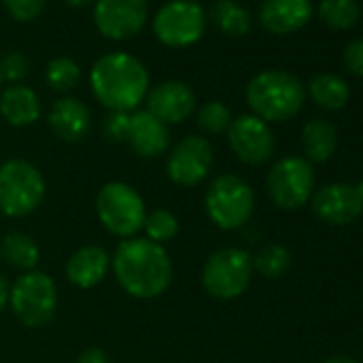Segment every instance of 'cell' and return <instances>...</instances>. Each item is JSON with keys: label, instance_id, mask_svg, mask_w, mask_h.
Returning <instances> with one entry per match:
<instances>
[{"label": "cell", "instance_id": "obj_14", "mask_svg": "<svg viewBox=\"0 0 363 363\" xmlns=\"http://www.w3.org/2000/svg\"><path fill=\"white\" fill-rule=\"evenodd\" d=\"M147 109L154 118H158L162 124H182L195 113L197 99L191 86L184 82H162L156 88H152L145 96Z\"/></svg>", "mask_w": 363, "mask_h": 363}, {"label": "cell", "instance_id": "obj_8", "mask_svg": "<svg viewBox=\"0 0 363 363\" xmlns=\"http://www.w3.org/2000/svg\"><path fill=\"white\" fill-rule=\"evenodd\" d=\"M252 257L242 248H220L203 263L201 284L208 295L229 301L246 293L252 280Z\"/></svg>", "mask_w": 363, "mask_h": 363}, {"label": "cell", "instance_id": "obj_18", "mask_svg": "<svg viewBox=\"0 0 363 363\" xmlns=\"http://www.w3.org/2000/svg\"><path fill=\"white\" fill-rule=\"evenodd\" d=\"M109 265H111V257L107 255L105 248L84 246L69 257L65 265V274L67 280L77 289H92L105 280Z\"/></svg>", "mask_w": 363, "mask_h": 363}, {"label": "cell", "instance_id": "obj_34", "mask_svg": "<svg viewBox=\"0 0 363 363\" xmlns=\"http://www.w3.org/2000/svg\"><path fill=\"white\" fill-rule=\"evenodd\" d=\"M77 363H109V357L105 350L101 348H86L79 357H77Z\"/></svg>", "mask_w": 363, "mask_h": 363}, {"label": "cell", "instance_id": "obj_19", "mask_svg": "<svg viewBox=\"0 0 363 363\" xmlns=\"http://www.w3.org/2000/svg\"><path fill=\"white\" fill-rule=\"evenodd\" d=\"M48 122H50V128L54 130V135L58 139L75 143V141H82L88 135L92 118H90L88 107L82 101L65 96V99H58L52 105Z\"/></svg>", "mask_w": 363, "mask_h": 363}, {"label": "cell", "instance_id": "obj_21", "mask_svg": "<svg viewBox=\"0 0 363 363\" xmlns=\"http://www.w3.org/2000/svg\"><path fill=\"white\" fill-rule=\"evenodd\" d=\"M337 145V130L329 120L316 118L310 120L301 130V147L306 160L310 162H327Z\"/></svg>", "mask_w": 363, "mask_h": 363}, {"label": "cell", "instance_id": "obj_25", "mask_svg": "<svg viewBox=\"0 0 363 363\" xmlns=\"http://www.w3.org/2000/svg\"><path fill=\"white\" fill-rule=\"evenodd\" d=\"M318 18L333 30H348L359 20L357 0H320Z\"/></svg>", "mask_w": 363, "mask_h": 363}, {"label": "cell", "instance_id": "obj_38", "mask_svg": "<svg viewBox=\"0 0 363 363\" xmlns=\"http://www.w3.org/2000/svg\"><path fill=\"white\" fill-rule=\"evenodd\" d=\"M357 189H359V193H361V197H363V179L357 184Z\"/></svg>", "mask_w": 363, "mask_h": 363}, {"label": "cell", "instance_id": "obj_26", "mask_svg": "<svg viewBox=\"0 0 363 363\" xmlns=\"http://www.w3.org/2000/svg\"><path fill=\"white\" fill-rule=\"evenodd\" d=\"M45 79H48V86L52 90L65 94V92H71L79 84L82 69H79V65L73 58L60 56V58H54V60L48 62Z\"/></svg>", "mask_w": 363, "mask_h": 363}, {"label": "cell", "instance_id": "obj_31", "mask_svg": "<svg viewBox=\"0 0 363 363\" xmlns=\"http://www.w3.org/2000/svg\"><path fill=\"white\" fill-rule=\"evenodd\" d=\"M0 3H3V7L13 20L33 22L43 13L48 0H0Z\"/></svg>", "mask_w": 363, "mask_h": 363}, {"label": "cell", "instance_id": "obj_27", "mask_svg": "<svg viewBox=\"0 0 363 363\" xmlns=\"http://www.w3.org/2000/svg\"><path fill=\"white\" fill-rule=\"evenodd\" d=\"M143 231H145V240L162 246L164 242H171L177 235L179 223H177V216L173 212H169L164 208H156V210L145 214Z\"/></svg>", "mask_w": 363, "mask_h": 363}, {"label": "cell", "instance_id": "obj_30", "mask_svg": "<svg viewBox=\"0 0 363 363\" xmlns=\"http://www.w3.org/2000/svg\"><path fill=\"white\" fill-rule=\"evenodd\" d=\"M28 73H30V60L22 52H11L0 60V77H3V82L16 86L22 79H26Z\"/></svg>", "mask_w": 363, "mask_h": 363}, {"label": "cell", "instance_id": "obj_6", "mask_svg": "<svg viewBox=\"0 0 363 363\" xmlns=\"http://www.w3.org/2000/svg\"><path fill=\"white\" fill-rule=\"evenodd\" d=\"M145 214L141 195L124 182H109L96 195V216L116 238H135L143 229Z\"/></svg>", "mask_w": 363, "mask_h": 363}, {"label": "cell", "instance_id": "obj_22", "mask_svg": "<svg viewBox=\"0 0 363 363\" xmlns=\"http://www.w3.org/2000/svg\"><path fill=\"white\" fill-rule=\"evenodd\" d=\"M310 96L312 101L323 107V109H329V111H335V109H342L346 103H348V96H350V90H348V84L333 75V73H318L310 79Z\"/></svg>", "mask_w": 363, "mask_h": 363}, {"label": "cell", "instance_id": "obj_3", "mask_svg": "<svg viewBox=\"0 0 363 363\" xmlns=\"http://www.w3.org/2000/svg\"><path fill=\"white\" fill-rule=\"evenodd\" d=\"M246 101L263 122H284L299 113L306 90L301 82L286 71H263L250 79Z\"/></svg>", "mask_w": 363, "mask_h": 363}, {"label": "cell", "instance_id": "obj_11", "mask_svg": "<svg viewBox=\"0 0 363 363\" xmlns=\"http://www.w3.org/2000/svg\"><path fill=\"white\" fill-rule=\"evenodd\" d=\"M214 164V147L201 135L179 139L167 156V177L177 186H197L208 177Z\"/></svg>", "mask_w": 363, "mask_h": 363}, {"label": "cell", "instance_id": "obj_2", "mask_svg": "<svg viewBox=\"0 0 363 363\" xmlns=\"http://www.w3.org/2000/svg\"><path fill=\"white\" fill-rule=\"evenodd\" d=\"M90 86L109 111L130 113L150 92V75L143 62L126 52L101 56L90 71Z\"/></svg>", "mask_w": 363, "mask_h": 363}, {"label": "cell", "instance_id": "obj_29", "mask_svg": "<svg viewBox=\"0 0 363 363\" xmlns=\"http://www.w3.org/2000/svg\"><path fill=\"white\" fill-rule=\"evenodd\" d=\"M233 118H231V111L225 103H218V101H210L206 103L199 113H197V124L201 130L210 133V135H220L225 130H229Z\"/></svg>", "mask_w": 363, "mask_h": 363}, {"label": "cell", "instance_id": "obj_16", "mask_svg": "<svg viewBox=\"0 0 363 363\" xmlns=\"http://www.w3.org/2000/svg\"><path fill=\"white\" fill-rule=\"evenodd\" d=\"M130 150L141 158H156L171 145L169 128L150 111H133L128 116V128L124 139Z\"/></svg>", "mask_w": 363, "mask_h": 363}, {"label": "cell", "instance_id": "obj_4", "mask_svg": "<svg viewBox=\"0 0 363 363\" xmlns=\"http://www.w3.org/2000/svg\"><path fill=\"white\" fill-rule=\"evenodd\" d=\"M45 199V177L33 162L11 158L0 164V212L24 218L39 210Z\"/></svg>", "mask_w": 363, "mask_h": 363}, {"label": "cell", "instance_id": "obj_32", "mask_svg": "<svg viewBox=\"0 0 363 363\" xmlns=\"http://www.w3.org/2000/svg\"><path fill=\"white\" fill-rule=\"evenodd\" d=\"M128 116L130 113H122V111H111L105 120H103V135L118 143L126 139V128H128Z\"/></svg>", "mask_w": 363, "mask_h": 363}, {"label": "cell", "instance_id": "obj_20", "mask_svg": "<svg viewBox=\"0 0 363 363\" xmlns=\"http://www.w3.org/2000/svg\"><path fill=\"white\" fill-rule=\"evenodd\" d=\"M0 116L11 126L24 128L39 120L41 116V101L37 92L28 86L16 84L0 92Z\"/></svg>", "mask_w": 363, "mask_h": 363}, {"label": "cell", "instance_id": "obj_10", "mask_svg": "<svg viewBox=\"0 0 363 363\" xmlns=\"http://www.w3.org/2000/svg\"><path fill=\"white\" fill-rule=\"evenodd\" d=\"M206 11L195 0H171L156 13L152 28L156 39L167 48L195 45L206 33Z\"/></svg>", "mask_w": 363, "mask_h": 363}, {"label": "cell", "instance_id": "obj_23", "mask_svg": "<svg viewBox=\"0 0 363 363\" xmlns=\"http://www.w3.org/2000/svg\"><path fill=\"white\" fill-rule=\"evenodd\" d=\"M210 16L216 28L229 37H246L252 30V18L248 9L235 0H216Z\"/></svg>", "mask_w": 363, "mask_h": 363}, {"label": "cell", "instance_id": "obj_9", "mask_svg": "<svg viewBox=\"0 0 363 363\" xmlns=\"http://www.w3.org/2000/svg\"><path fill=\"white\" fill-rule=\"evenodd\" d=\"M312 191L314 171L312 164L301 156H284L267 173L269 199L280 210H299L312 199Z\"/></svg>", "mask_w": 363, "mask_h": 363}, {"label": "cell", "instance_id": "obj_15", "mask_svg": "<svg viewBox=\"0 0 363 363\" xmlns=\"http://www.w3.org/2000/svg\"><path fill=\"white\" fill-rule=\"evenodd\" d=\"M314 214L327 225H348L363 212V197L352 184H327L312 195Z\"/></svg>", "mask_w": 363, "mask_h": 363}, {"label": "cell", "instance_id": "obj_7", "mask_svg": "<svg viewBox=\"0 0 363 363\" xmlns=\"http://www.w3.org/2000/svg\"><path fill=\"white\" fill-rule=\"evenodd\" d=\"M9 303L20 323L39 329L52 323L58 308V291L52 276L33 269L24 272L9 289Z\"/></svg>", "mask_w": 363, "mask_h": 363}, {"label": "cell", "instance_id": "obj_5", "mask_svg": "<svg viewBox=\"0 0 363 363\" xmlns=\"http://www.w3.org/2000/svg\"><path fill=\"white\" fill-rule=\"evenodd\" d=\"M206 212L218 229H240L250 220L255 212V191L240 175H218L208 186Z\"/></svg>", "mask_w": 363, "mask_h": 363}, {"label": "cell", "instance_id": "obj_12", "mask_svg": "<svg viewBox=\"0 0 363 363\" xmlns=\"http://www.w3.org/2000/svg\"><path fill=\"white\" fill-rule=\"evenodd\" d=\"M147 22V0H96L94 26L111 41H124L141 33Z\"/></svg>", "mask_w": 363, "mask_h": 363}, {"label": "cell", "instance_id": "obj_39", "mask_svg": "<svg viewBox=\"0 0 363 363\" xmlns=\"http://www.w3.org/2000/svg\"><path fill=\"white\" fill-rule=\"evenodd\" d=\"M0 92H3V77H0Z\"/></svg>", "mask_w": 363, "mask_h": 363}, {"label": "cell", "instance_id": "obj_37", "mask_svg": "<svg viewBox=\"0 0 363 363\" xmlns=\"http://www.w3.org/2000/svg\"><path fill=\"white\" fill-rule=\"evenodd\" d=\"M323 363H357V361L350 359V357H331V359H327Z\"/></svg>", "mask_w": 363, "mask_h": 363}, {"label": "cell", "instance_id": "obj_33", "mask_svg": "<svg viewBox=\"0 0 363 363\" xmlns=\"http://www.w3.org/2000/svg\"><path fill=\"white\" fill-rule=\"evenodd\" d=\"M344 67L348 73L363 77V39L350 41L344 50Z\"/></svg>", "mask_w": 363, "mask_h": 363}, {"label": "cell", "instance_id": "obj_35", "mask_svg": "<svg viewBox=\"0 0 363 363\" xmlns=\"http://www.w3.org/2000/svg\"><path fill=\"white\" fill-rule=\"evenodd\" d=\"M7 303H9V284L3 276H0V314H3Z\"/></svg>", "mask_w": 363, "mask_h": 363}, {"label": "cell", "instance_id": "obj_36", "mask_svg": "<svg viewBox=\"0 0 363 363\" xmlns=\"http://www.w3.org/2000/svg\"><path fill=\"white\" fill-rule=\"evenodd\" d=\"M62 3L67 7H73V9H84V7H88L92 3V0H62Z\"/></svg>", "mask_w": 363, "mask_h": 363}, {"label": "cell", "instance_id": "obj_24", "mask_svg": "<svg viewBox=\"0 0 363 363\" xmlns=\"http://www.w3.org/2000/svg\"><path fill=\"white\" fill-rule=\"evenodd\" d=\"M0 252H3V259L22 272H33L39 263L41 250L37 246V242L20 231H13L9 235L3 238V244H0Z\"/></svg>", "mask_w": 363, "mask_h": 363}, {"label": "cell", "instance_id": "obj_13", "mask_svg": "<svg viewBox=\"0 0 363 363\" xmlns=\"http://www.w3.org/2000/svg\"><path fill=\"white\" fill-rule=\"evenodd\" d=\"M229 147L246 164H263L272 158L276 141L267 122L255 113L240 116L231 122L227 130Z\"/></svg>", "mask_w": 363, "mask_h": 363}, {"label": "cell", "instance_id": "obj_28", "mask_svg": "<svg viewBox=\"0 0 363 363\" xmlns=\"http://www.w3.org/2000/svg\"><path fill=\"white\" fill-rule=\"evenodd\" d=\"M252 267L265 278H280L291 267V252L280 244H269L252 257Z\"/></svg>", "mask_w": 363, "mask_h": 363}, {"label": "cell", "instance_id": "obj_17", "mask_svg": "<svg viewBox=\"0 0 363 363\" xmlns=\"http://www.w3.org/2000/svg\"><path fill=\"white\" fill-rule=\"evenodd\" d=\"M312 18L310 0H263L259 20L272 35H291L303 28Z\"/></svg>", "mask_w": 363, "mask_h": 363}, {"label": "cell", "instance_id": "obj_1", "mask_svg": "<svg viewBox=\"0 0 363 363\" xmlns=\"http://www.w3.org/2000/svg\"><path fill=\"white\" fill-rule=\"evenodd\" d=\"M111 269L122 291L135 299L160 297L173 280L169 252L145 238L122 240L111 257Z\"/></svg>", "mask_w": 363, "mask_h": 363}]
</instances>
